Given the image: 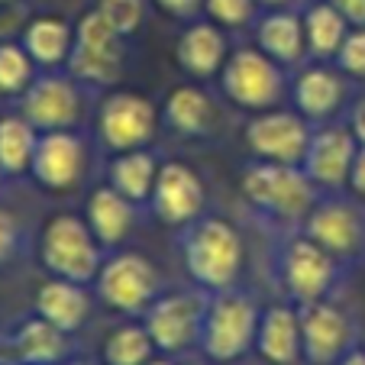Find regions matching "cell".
Returning a JSON list of instances; mask_svg holds the SVG:
<instances>
[{"label": "cell", "instance_id": "cell-1", "mask_svg": "<svg viewBox=\"0 0 365 365\" xmlns=\"http://www.w3.org/2000/svg\"><path fill=\"white\" fill-rule=\"evenodd\" d=\"M242 194L262 214H272L284 223H304L310 207L317 204V185L307 178L301 165L262 159L242 172Z\"/></svg>", "mask_w": 365, "mask_h": 365}, {"label": "cell", "instance_id": "cell-2", "mask_svg": "<svg viewBox=\"0 0 365 365\" xmlns=\"http://www.w3.org/2000/svg\"><path fill=\"white\" fill-rule=\"evenodd\" d=\"M187 272L204 288L227 291L242 269V240L227 220H200L185 242Z\"/></svg>", "mask_w": 365, "mask_h": 365}, {"label": "cell", "instance_id": "cell-3", "mask_svg": "<svg viewBox=\"0 0 365 365\" xmlns=\"http://www.w3.org/2000/svg\"><path fill=\"white\" fill-rule=\"evenodd\" d=\"M346 262L327 252L324 246L310 240V236H294L282 252V284L288 291L291 301L314 304V301H330L333 291L343 284Z\"/></svg>", "mask_w": 365, "mask_h": 365}, {"label": "cell", "instance_id": "cell-4", "mask_svg": "<svg viewBox=\"0 0 365 365\" xmlns=\"http://www.w3.org/2000/svg\"><path fill=\"white\" fill-rule=\"evenodd\" d=\"M223 91L246 110H272L284 94L282 65L262 48H240L223 62Z\"/></svg>", "mask_w": 365, "mask_h": 365}, {"label": "cell", "instance_id": "cell-5", "mask_svg": "<svg viewBox=\"0 0 365 365\" xmlns=\"http://www.w3.org/2000/svg\"><path fill=\"white\" fill-rule=\"evenodd\" d=\"M259 310L249 297L242 294H220L204 314V324H200V339H204V349L210 359L217 362H230V359H240L249 346L255 343V333H259Z\"/></svg>", "mask_w": 365, "mask_h": 365}, {"label": "cell", "instance_id": "cell-6", "mask_svg": "<svg viewBox=\"0 0 365 365\" xmlns=\"http://www.w3.org/2000/svg\"><path fill=\"white\" fill-rule=\"evenodd\" d=\"M304 236H310L343 262H352L365 252V210L352 200L330 194L304 217Z\"/></svg>", "mask_w": 365, "mask_h": 365}, {"label": "cell", "instance_id": "cell-7", "mask_svg": "<svg viewBox=\"0 0 365 365\" xmlns=\"http://www.w3.org/2000/svg\"><path fill=\"white\" fill-rule=\"evenodd\" d=\"M310 133V120L297 110H259L246 126V143L262 162L301 165Z\"/></svg>", "mask_w": 365, "mask_h": 365}, {"label": "cell", "instance_id": "cell-8", "mask_svg": "<svg viewBox=\"0 0 365 365\" xmlns=\"http://www.w3.org/2000/svg\"><path fill=\"white\" fill-rule=\"evenodd\" d=\"M359 152V139L346 123H324L310 133L307 152H304L301 168L307 178L317 185V191L336 194L339 187L349 185V172Z\"/></svg>", "mask_w": 365, "mask_h": 365}, {"label": "cell", "instance_id": "cell-9", "mask_svg": "<svg viewBox=\"0 0 365 365\" xmlns=\"http://www.w3.org/2000/svg\"><path fill=\"white\" fill-rule=\"evenodd\" d=\"M42 259L58 278L88 282L97 272V246L91 227L78 217H56L42 236Z\"/></svg>", "mask_w": 365, "mask_h": 365}, {"label": "cell", "instance_id": "cell-10", "mask_svg": "<svg viewBox=\"0 0 365 365\" xmlns=\"http://www.w3.org/2000/svg\"><path fill=\"white\" fill-rule=\"evenodd\" d=\"M123 58H120V33L101 16V10L88 14L78 23V36L71 46V75L84 81H117Z\"/></svg>", "mask_w": 365, "mask_h": 365}, {"label": "cell", "instance_id": "cell-11", "mask_svg": "<svg viewBox=\"0 0 365 365\" xmlns=\"http://www.w3.org/2000/svg\"><path fill=\"white\" fill-rule=\"evenodd\" d=\"M301 349L314 365H333L349 352L352 346V324L346 310L330 301L301 304Z\"/></svg>", "mask_w": 365, "mask_h": 365}, {"label": "cell", "instance_id": "cell-12", "mask_svg": "<svg viewBox=\"0 0 365 365\" xmlns=\"http://www.w3.org/2000/svg\"><path fill=\"white\" fill-rule=\"evenodd\" d=\"M101 133L110 149H139L155 133V107L139 94H113L101 110Z\"/></svg>", "mask_w": 365, "mask_h": 365}, {"label": "cell", "instance_id": "cell-13", "mask_svg": "<svg viewBox=\"0 0 365 365\" xmlns=\"http://www.w3.org/2000/svg\"><path fill=\"white\" fill-rule=\"evenodd\" d=\"M159 288V275L143 255H117L101 272V294L117 310H139Z\"/></svg>", "mask_w": 365, "mask_h": 365}, {"label": "cell", "instance_id": "cell-14", "mask_svg": "<svg viewBox=\"0 0 365 365\" xmlns=\"http://www.w3.org/2000/svg\"><path fill=\"white\" fill-rule=\"evenodd\" d=\"M152 204H155L159 220L178 227V223H187L200 214L204 185L187 165L168 162V165L159 168V178H155V187H152Z\"/></svg>", "mask_w": 365, "mask_h": 365}, {"label": "cell", "instance_id": "cell-15", "mask_svg": "<svg viewBox=\"0 0 365 365\" xmlns=\"http://www.w3.org/2000/svg\"><path fill=\"white\" fill-rule=\"evenodd\" d=\"M200 324H204V314H200V301L187 294H175L165 301L152 304L149 307V320H145V330H149L152 343L165 352H178L197 339Z\"/></svg>", "mask_w": 365, "mask_h": 365}, {"label": "cell", "instance_id": "cell-16", "mask_svg": "<svg viewBox=\"0 0 365 365\" xmlns=\"http://www.w3.org/2000/svg\"><path fill=\"white\" fill-rule=\"evenodd\" d=\"M339 68H327V65H314L304 68L294 81V107L301 117L310 123H330L346 101V81Z\"/></svg>", "mask_w": 365, "mask_h": 365}, {"label": "cell", "instance_id": "cell-17", "mask_svg": "<svg viewBox=\"0 0 365 365\" xmlns=\"http://www.w3.org/2000/svg\"><path fill=\"white\" fill-rule=\"evenodd\" d=\"M84 165V149L71 133H48L36 143L33 172L46 187H68Z\"/></svg>", "mask_w": 365, "mask_h": 365}, {"label": "cell", "instance_id": "cell-18", "mask_svg": "<svg viewBox=\"0 0 365 365\" xmlns=\"http://www.w3.org/2000/svg\"><path fill=\"white\" fill-rule=\"evenodd\" d=\"M78 91L65 78H42L26 94V120L42 130H62L78 120Z\"/></svg>", "mask_w": 365, "mask_h": 365}, {"label": "cell", "instance_id": "cell-19", "mask_svg": "<svg viewBox=\"0 0 365 365\" xmlns=\"http://www.w3.org/2000/svg\"><path fill=\"white\" fill-rule=\"evenodd\" d=\"M255 346L272 365H291L301 356V314L288 304H275L259 317Z\"/></svg>", "mask_w": 365, "mask_h": 365}, {"label": "cell", "instance_id": "cell-20", "mask_svg": "<svg viewBox=\"0 0 365 365\" xmlns=\"http://www.w3.org/2000/svg\"><path fill=\"white\" fill-rule=\"evenodd\" d=\"M259 48L278 65H297L307 56V39H304V16L291 7L272 10L259 23Z\"/></svg>", "mask_w": 365, "mask_h": 365}, {"label": "cell", "instance_id": "cell-21", "mask_svg": "<svg viewBox=\"0 0 365 365\" xmlns=\"http://www.w3.org/2000/svg\"><path fill=\"white\" fill-rule=\"evenodd\" d=\"M178 62L187 75L210 78L227 62V39L214 23H197L178 39Z\"/></svg>", "mask_w": 365, "mask_h": 365}, {"label": "cell", "instance_id": "cell-22", "mask_svg": "<svg viewBox=\"0 0 365 365\" xmlns=\"http://www.w3.org/2000/svg\"><path fill=\"white\" fill-rule=\"evenodd\" d=\"M36 310L39 317L56 324L62 333L78 330L88 317V297L78 288V282H68V278H58V282H46L36 294Z\"/></svg>", "mask_w": 365, "mask_h": 365}, {"label": "cell", "instance_id": "cell-23", "mask_svg": "<svg viewBox=\"0 0 365 365\" xmlns=\"http://www.w3.org/2000/svg\"><path fill=\"white\" fill-rule=\"evenodd\" d=\"M304 39H307V52L314 58H324V62H333L343 46L346 33H349V23L346 16L333 7L330 0H320V4H310L304 10Z\"/></svg>", "mask_w": 365, "mask_h": 365}, {"label": "cell", "instance_id": "cell-24", "mask_svg": "<svg viewBox=\"0 0 365 365\" xmlns=\"http://www.w3.org/2000/svg\"><path fill=\"white\" fill-rule=\"evenodd\" d=\"M88 223L97 240L113 246V242L123 240L133 227L130 200H126L117 187H101V191H94L88 200Z\"/></svg>", "mask_w": 365, "mask_h": 365}, {"label": "cell", "instance_id": "cell-25", "mask_svg": "<svg viewBox=\"0 0 365 365\" xmlns=\"http://www.w3.org/2000/svg\"><path fill=\"white\" fill-rule=\"evenodd\" d=\"M165 120L185 136H204L214 126L217 110L200 88H178L165 101Z\"/></svg>", "mask_w": 365, "mask_h": 365}, {"label": "cell", "instance_id": "cell-26", "mask_svg": "<svg viewBox=\"0 0 365 365\" xmlns=\"http://www.w3.org/2000/svg\"><path fill=\"white\" fill-rule=\"evenodd\" d=\"M155 178H159V168H155V159L145 155V152H126L110 168L113 187H117L126 200L149 197L152 187H155Z\"/></svg>", "mask_w": 365, "mask_h": 365}, {"label": "cell", "instance_id": "cell-27", "mask_svg": "<svg viewBox=\"0 0 365 365\" xmlns=\"http://www.w3.org/2000/svg\"><path fill=\"white\" fill-rule=\"evenodd\" d=\"M36 133L29 120L4 117L0 120V168L4 172H26L33 168L36 155Z\"/></svg>", "mask_w": 365, "mask_h": 365}, {"label": "cell", "instance_id": "cell-28", "mask_svg": "<svg viewBox=\"0 0 365 365\" xmlns=\"http://www.w3.org/2000/svg\"><path fill=\"white\" fill-rule=\"evenodd\" d=\"M68 48H71V29H68V23L52 20V16L29 23V29H26V52L36 58V62L58 65V62H65Z\"/></svg>", "mask_w": 365, "mask_h": 365}, {"label": "cell", "instance_id": "cell-29", "mask_svg": "<svg viewBox=\"0 0 365 365\" xmlns=\"http://www.w3.org/2000/svg\"><path fill=\"white\" fill-rule=\"evenodd\" d=\"M16 349L20 356L26 359L29 365H48L56 362L65 349V339H62V330L48 320H29L20 333H16Z\"/></svg>", "mask_w": 365, "mask_h": 365}, {"label": "cell", "instance_id": "cell-30", "mask_svg": "<svg viewBox=\"0 0 365 365\" xmlns=\"http://www.w3.org/2000/svg\"><path fill=\"white\" fill-rule=\"evenodd\" d=\"M152 336L143 327H120L110 339H107V365H145L152 356Z\"/></svg>", "mask_w": 365, "mask_h": 365}, {"label": "cell", "instance_id": "cell-31", "mask_svg": "<svg viewBox=\"0 0 365 365\" xmlns=\"http://www.w3.org/2000/svg\"><path fill=\"white\" fill-rule=\"evenodd\" d=\"M33 78V62L20 46H0V94H16Z\"/></svg>", "mask_w": 365, "mask_h": 365}, {"label": "cell", "instance_id": "cell-32", "mask_svg": "<svg viewBox=\"0 0 365 365\" xmlns=\"http://www.w3.org/2000/svg\"><path fill=\"white\" fill-rule=\"evenodd\" d=\"M333 62L346 78H365V26H356L346 33Z\"/></svg>", "mask_w": 365, "mask_h": 365}, {"label": "cell", "instance_id": "cell-33", "mask_svg": "<svg viewBox=\"0 0 365 365\" xmlns=\"http://www.w3.org/2000/svg\"><path fill=\"white\" fill-rule=\"evenodd\" d=\"M97 10L120 36H130L143 20V0H101Z\"/></svg>", "mask_w": 365, "mask_h": 365}, {"label": "cell", "instance_id": "cell-34", "mask_svg": "<svg viewBox=\"0 0 365 365\" xmlns=\"http://www.w3.org/2000/svg\"><path fill=\"white\" fill-rule=\"evenodd\" d=\"M204 7L220 26H242L252 20L255 0H204Z\"/></svg>", "mask_w": 365, "mask_h": 365}, {"label": "cell", "instance_id": "cell-35", "mask_svg": "<svg viewBox=\"0 0 365 365\" xmlns=\"http://www.w3.org/2000/svg\"><path fill=\"white\" fill-rule=\"evenodd\" d=\"M165 14L178 16V20H191V16L200 14V7H204V0H155Z\"/></svg>", "mask_w": 365, "mask_h": 365}, {"label": "cell", "instance_id": "cell-36", "mask_svg": "<svg viewBox=\"0 0 365 365\" xmlns=\"http://www.w3.org/2000/svg\"><path fill=\"white\" fill-rule=\"evenodd\" d=\"M349 26H365V0H330Z\"/></svg>", "mask_w": 365, "mask_h": 365}, {"label": "cell", "instance_id": "cell-37", "mask_svg": "<svg viewBox=\"0 0 365 365\" xmlns=\"http://www.w3.org/2000/svg\"><path fill=\"white\" fill-rule=\"evenodd\" d=\"M349 187L356 191V197L365 200V145H359L356 152V162H352V172H349Z\"/></svg>", "mask_w": 365, "mask_h": 365}, {"label": "cell", "instance_id": "cell-38", "mask_svg": "<svg viewBox=\"0 0 365 365\" xmlns=\"http://www.w3.org/2000/svg\"><path fill=\"white\" fill-rule=\"evenodd\" d=\"M352 130V136L359 139V145H365V97L362 101L352 103V110H349V123H346Z\"/></svg>", "mask_w": 365, "mask_h": 365}, {"label": "cell", "instance_id": "cell-39", "mask_svg": "<svg viewBox=\"0 0 365 365\" xmlns=\"http://www.w3.org/2000/svg\"><path fill=\"white\" fill-rule=\"evenodd\" d=\"M10 246H14V220H10V217L0 210V262L7 259Z\"/></svg>", "mask_w": 365, "mask_h": 365}, {"label": "cell", "instance_id": "cell-40", "mask_svg": "<svg viewBox=\"0 0 365 365\" xmlns=\"http://www.w3.org/2000/svg\"><path fill=\"white\" fill-rule=\"evenodd\" d=\"M339 365H365V349H349L339 359Z\"/></svg>", "mask_w": 365, "mask_h": 365}, {"label": "cell", "instance_id": "cell-41", "mask_svg": "<svg viewBox=\"0 0 365 365\" xmlns=\"http://www.w3.org/2000/svg\"><path fill=\"white\" fill-rule=\"evenodd\" d=\"M255 4H265V7H272V10H282V7H291V4H297V0H255Z\"/></svg>", "mask_w": 365, "mask_h": 365}, {"label": "cell", "instance_id": "cell-42", "mask_svg": "<svg viewBox=\"0 0 365 365\" xmlns=\"http://www.w3.org/2000/svg\"><path fill=\"white\" fill-rule=\"evenodd\" d=\"M145 365H172V362H145Z\"/></svg>", "mask_w": 365, "mask_h": 365}, {"label": "cell", "instance_id": "cell-43", "mask_svg": "<svg viewBox=\"0 0 365 365\" xmlns=\"http://www.w3.org/2000/svg\"><path fill=\"white\" fill-rule=\"evenodd\" d=\"M75 365H91V362H75Z\"/></svg>", "mask_w": 365, "mask_h": 365}]
</instances>
